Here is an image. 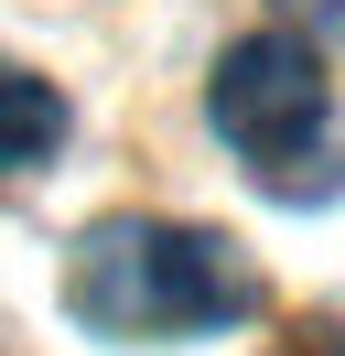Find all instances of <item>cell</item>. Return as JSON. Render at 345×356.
I'll return each instance as SVG.
<instances>
[{
	"label": "cell",
	"mask_w": 345,
	"mask_h": 356,
	"mask_svg": "<svg viewBox=\"0 0 345 356\" xmlns=\"http://www.w3.org/2000/svg\"><path fill=\"white\" fill-rule=\"evenodd\" d=\"M76 324L119 334V346H172V334H216L259 313V270L216 227H162V216H108L65 270Z\"/></svg>",
	"instance_id": "obj_1"
},
{
	"label": "cell",
	"mask_w": 345,
	"mask_h": 356,
	"mask_svg": "<svg viewBox=\"0 0 345 356\" xmlns=\"http://www.w3.org/2000/svg\"><path fill=\"white\" fill-rule=\"evenodd\" d=\"M323 44L302 33H248L216 54L205 119L227 130V152L248 162L270 195H335V140H323Z\"/></svg>",
	"instance_id": "obj_2"
},
{
	"label": "cell",
	"mask_w": 345,
	"mask_h": 356,
	"mask_svg": "<svg viewBox=\"0 0 345 356\" xmlns=\"http://www.w3.org/2000/svg\"><path fill=\"white\" fill-rule=\"evenodd\" d=\"M65 140V97L43 87V76L0 65V173H22V162H43Z\"/></svg>",
	"instance_id": "obj_3"
},
{
	"label": "cell",
	"mask_w": 345,
	"mask_h": 356,
	"mask_svg": "<svg viewBox=\"0 0 345 356\" xmlns=\"http://www.w3.org/2000/svg\"><path fill=\"white\" fill-rule=\"evenodd\" d=\"M270 356H345V313H313V324H291Z\"/></svg>",
	"instance_id": "obj_4"
},
{
	"label": "cell",
	"mask_w": 345,
	"mask_h": 356,
	"mask_svg": "<svg viewBox=\"0 0 345 356\" xmlns=\"http://www.w3.org/2000/svg\"><path fill=\"white\" fill-rule=\"evenodd\" d=\"M280 11H302V22H335V33H345V0H280Z\"/></svg>",
	"instance_id": "obj_5"
}]
</instances>
